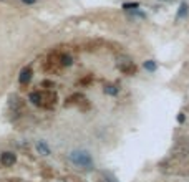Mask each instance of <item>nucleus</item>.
<instances>
[{"label": "nucleus", "mask_w": 189, "mask_h": 182, "mask_svg": "<svg viewBox=\"0 0 189 182\" xmlns=\"http://www.w3.org/2000/svg\"><path fill=\"white\" fill-rule=\"evenodd\" d=\"M118 66H120V70H121V71H125V73H133V71H134V65H133L129 60L118 61Z\"/></svg>", "instance_id": "20e7f679"}, {"label": "nucleus", "mask_w": 189, "mask_h": 182, "mask_svg": "<svg viewBox=\"0 0 189 182\" xmlns=\"http://www.w3.org/2000/svg\"><path fill=\"white\" fill-rule=\"evenodd\" d=\"M70 159L72 162L80 169H85V171H91L93 169V157L88 151L85 149H75L70 152Z\"/></svg>", "instance_id": "f257e3e1"}, {"label": "nucleus", "mask_w": 189, "mask_h": 182, "mask_svg": "<svg viewBox=\"0 0 189 182\" xmlns=\"http://www.w3.org/2000/svg\"><path fill=\"white\" fill-rule=\"evenodd\" d=\"M30 79H32V68H23V70L20 71V76H18L20 85H27Z\"/></svg>", "instance_id": "7ed1b4c3"}, {"label": "nucleus", "mask_w": 189, "mask_h": 182, "mask_svg": "<svg viewBox=\"0 0 189 182\" xmlns=\"http://www.w3.org/2000/svg\"><path fill=\"white\" fill-rule=\"evenodd\" d=\"M70 63H72V58L65 55V56H63V65H70Z\"/></svg>", "instance_id": "9b49d317"}, {"label": "nucleus", "mask_w": 189, "mask_h": 182, "mask_svg": "<svg viewBox=\"0 0 189 182\" xmlns=\"http://www.w3.org/2000/svg\"><path fill=\"white\" fill-rule=\"evenodd\" d=\"M144 68H146L148 71H154V70H156V63H154V61H146V63H144Z\"/></svg>", "instance_id": "6e6552de"}, {"label": "nucleus", "mask_w": 189, "mask_h": 182, "mask_svg": "<svg viewBox=\"0 0 189 182\" xmlns=\"http://www.w3.org/2000/svg\"><path fill=\"white\" fill-rule=\"evenodd\" d=\"M28 100L32 101L33 104H37V106H40V104H42V101H43V94L40 93V91H35V93H30Z\"/></svg>", "instance_id": "423d86ee"}, {"label": "nucleus", "mask_w": 189, "mask_h": 182, "mask_svg": "<svg viewBox=\"0 0 189 182\" xmlns=\"http://www.w3.org/2000/svg\"><path fill=\"white\" fill-rule=\"evenodd\" d=\"M136 7H138V4H125V5H123L125 10H126V8H136Z\"/></svg>", "instance_id": "9d476101"}, {"label": "nucleus", "mask_w": 189, "mask_h": 182, "mask_svg": "<svg viewBox=\"0 0 189 182\" xmlns=\"http://www.w3.org/2000/svg\"><path fill=\"white\" fill-rule=\"evenodd\" d=\"M37 151H38L40 154H43V156H48V154H50V147H48V144H46L45 141H38V143H37Z\"/></svg>", "instance_id": "39448f33"}, {"label": "nucleus", "mask_w": 189, "mask_h": 182, "mask_svg": "<svg viewBox=\"0 0 189 182\" xmlns=\"http://www.w3.org/2000/svg\"><path fill=\"white\" fill-rule=\"evenodd\" d=\"M186 13H188V5L182 4V5H181V10L178 12V18H184Z\"/></svg>", "instance_id": "0eeeda50"}, {"label": "nucleus", "mask_w": 189, "mask_h": 182, "mask_svg": "<svg viewBox=\"0 0 189 182\" xmlns=\"http://www.w3.org/2000/svg\"><path fill=\"white\" fill-rule=\"evenodd\" d=\"M23 4H35V0H22Z\"/></svg>", "instance_id": "f8f14e48"}, {"label": "nucleus", "mask_w": 189, "mask_h": 182, "mask_svg": "<svg viewBox=\"0 0 189 182\" xmlns=\"http://www.w3.org/2000/svg\"><path fill=\"white\" fill-rule=\"evenodd\" d=\"M105 91H106L108 94H116V91H118V89L114 88V86H108V88L105 89Z\"/></svg>", "instance_id": "1a4fd4ad"}, {"label": "nucleus", "mask_w": 189, "mask_h": 182, "mask_svg": "<svg viewBox=\"0 0 189 182\" xmlns=\"http://www.w3.org/2000/svg\"><path fill=\"white\" fill-rule=\"evenodd\" d=\"M15 162H17V156H15L13 152H2L0 154V164L5 166V167H10V166H13Z\"/></svg>", "instance_id": "f03ea898"}]
</instances>
